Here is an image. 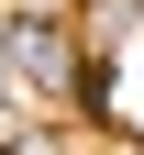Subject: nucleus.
<instances>
[{"mask_svg":"<svg viewBox=\"0 0 144 155\" xmlns=\"http://www.w3.org/2000/svg\"><path fill=\"white\" fill-rule=\"evenodd\" d=\"M0 78H11V100H67L78 78H89V55H78V33L55 11H22V22L0 33Z\"/></svg>","mask_w":144,"mask_h":155,"instance_id":"nucleus-1","label":"nucleus"},{"mask_svg":"<svg viewBox=\"0 0 144 155\" xmlns=\"http://www.w3.org/2000/svg\"><path fill=\"white\" fill-rule=\"evenodd\" d=\"M22 11H55V0H22Z\"/></svg>","mask_w":144,"mask_h":155,"instance_id":"nucleus-2","label":"nucleus"}]
</instances>
